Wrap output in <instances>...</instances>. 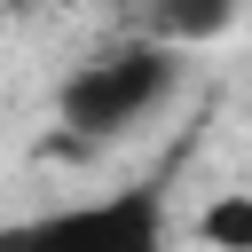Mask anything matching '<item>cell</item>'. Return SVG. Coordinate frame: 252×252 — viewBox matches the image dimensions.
I'll return each mask as SVG.
<instances>
[{"label": "cell", "instance_id": "obj_1", "mask_svg": "<svg viewBox=\"0 0 252 252\" xmlns=\"http://www.w3.org/2000/svg\"><path fill=\"white\" fill-rule=\"evenodd\" d=\"M173 94V47L165 39H126L87 55L63 87H55V118L79 142H118L126 126H142L158 102Z\"/></svg>", "mask_w": 252, "mask_h": 252}, {"label": "cell", "instance_id": "obj_2", "mask_svg": "<svg viewBox=\"0 0 252 252\" xmlns=\"http://www.w3.org/2000/svg\"><path fill=\"white\" fill-rule=\"evenodd\" d=\"M0 252H165V189H110L0 220Z\"/></svg>", "mask_w": 252, "mask_h": 252}, {"label": "cell", "instance_id": "obj_3", "mask_svg": "<svg viewBox=\"0 0 252 252\" xmlns=\"http://www.w3.org/2000/svg\"><path fill=\"white\" fill-rule=\"evenodd\" d=\"M236 8H244V0H150V39H165V47H205V39H220V32L236 24Z\"/></svg>", "mask_w": 252, "mask_h": 252}, {"label": "cell", "instance_id": "obj_4", "mask_svg": "<svg viewBox=\"0 0 252 252\" xmlns=\"http://www.w3.org/2000/svg\"><path fill=\"white\" fill-rule=\"evenodd\" d=\"M197 236L213 252H252V197H213L197 213Z\"/></svg>", "mask_w": 252, "mask_h": 252}, {"label": "cell", "instance_id": "obj_5", "mask_svg": "<svg viewBox=\"0 0 252 252\" xmlns=\"http://www.w3.org/2000/svg\"><path fill=\"white\" fill-rule=\"evenodd\" d=\"M110 8H150V0H110Z\"/></svg>", "mask_w": 252, "mask_h": 252}]
</instances>
